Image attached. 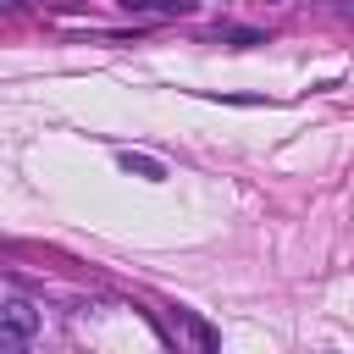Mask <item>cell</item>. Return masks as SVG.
I'll return each instance as SVG.
<instances>
[{"label": "cell", "mask_w": 354, "mask_h": 354, "mask_svg": "<svg viewBox=\"0 0 354 354\" xmlns=\"http://www.w3.org/2000/svg\"><path fill=\"white\" fill-rule=\"evenodd\" d=\"M0 321H6V326H17L22 337H33V332H39V310H33V304H22V299L0 304Z\"/></svg>", "instance_id": "obj_1"}, {"label": "cell", "mask_w": 354, "mask_h": 354, "mask_svg": "<svg viewBox=\"0 0 354 354\" xmlns=\"http://www.w3.org/2000/svg\"><path fill=\"white\" fill-rule=\"evenodd\" d=\"M22 343H28V337H22L17 326H6V321H0V354H11V348H22Z\"/></svg>", "instance_id": "obj_3"}, {"label": "cell", "mask_w": 354, "mask_h": 354, "mask_svg": "<svg viewBox=\"0 0 354 354\" xmlns=\"http://www.w3.org/2000/svg\"><path fill=\"white\" fill-rule=\"evenodd\" d=\"M122 171H133V177H144V183H160V177H166V166H160V160H149V155H133V149L122 155Z\"/></svg>", "instance_id": "obj_2"}]
</instances>
